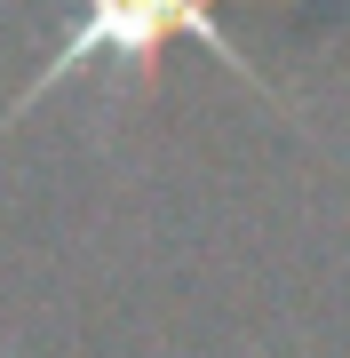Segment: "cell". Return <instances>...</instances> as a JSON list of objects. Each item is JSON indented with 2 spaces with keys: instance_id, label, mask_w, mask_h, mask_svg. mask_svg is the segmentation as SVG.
Instances as JSON below:
<instances>
[{
  "instance_id": "6da1fadb",
  "label": "cell",
  "mask_w": 350,
  "mask_h": 358,
  "mask_svg": "<svg viewBox=\"0 0 350 358\" xmlns=\"http://www.w3.org/2000/svg\"><path fill=\"white\" fill-rule=\"evenodd\" d=\"M175 40H199L207 56H223L255 96H271V80H263V64L239 48L231 32H223V8L215 0H80L72 8V24H64V40H56L48 56H40V72L24 80V96L0 112V136L16 128V120L32 112V103H48L64 80H80V72H128L136 88H152V72H159V56L175 48Z\"/></svg>"
}]
</instances>
